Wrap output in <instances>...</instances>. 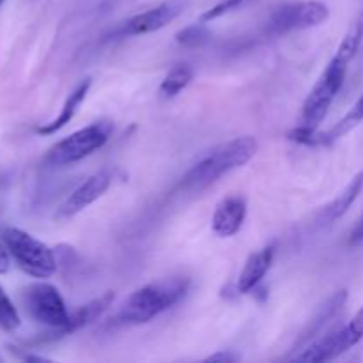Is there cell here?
Segmentation results:
<instances>
[{"label":"cell","instance_id":"6da1fadb","mask_svg":"<svg viewBox=\"0 0 363 363\" xmlns=\"http://www.w3.org/2000/svg\"><path fill=\"white\" fill-rule=\"evenodd\" d=\"M362 46L363 28L360 21V23H358L353 30H350V34L342 39L337 53L333 55V59L330 60L326 69L323 71L321 78H319L318 84L314 85L311 94L305 99L303 108H301V124L312 128H318L319 124H321V121L326 117L332 103L335 101L337 94H339L340 89H342L344 80H346L347 66H350V62L354 59V55H357L358 50H360Z\"/></svg>","mask_w":363,"mask_h":363},{"label":"cell","instance_id":"7a4b0ae2","mask_svg":"<svg viewBox=\"0 0 363 363\" xmlns=\"http://www.w3.org/2000/svg\"><path fill=\"white\" fill-rule=\"evenodd\" d=\"M259 149V142L254 137H240L218 145L209 151L197 165L191 167L181 181L186 191H199L218 181L223 174L240 169L250 162Z\"/></svg>","mask_w":363,"mask_h":363},{"label":"cell","instance_id":"3957f363","mask_svg":"<svg viewBox=\"0 0 363 363\" xmlns=\"http://www.w3.org/2000/svg\"><path fill=\"white\" fill-rule=\"evenodd\" d=\"M188 289H190V279L186 277H172V279L147 284L128 298L124 307L117 314V321L124 325H144L152 321L179 303L186 296Z\"/></svg>","mask_w":363,"mask_h":363},{"label":"cell","instance_id":"277c9868","mask_svg":"<svg viewBox=\"0 0 363 363\" xmlns=\"http://www.w3.org/2000/svg\"><path fill=\"white\" fill-rule=\"evenodd\" d=\"M2 241L16 264L27 275L34 277V279H50L59 269V262H57L52 248L25 230L7 227L2 230Z\"/></svg>","mask_w":363,"mask_h":363},{"label":"cell","instance_id":"5b68a950","mask_svg":"<svg viewBox=\"0 0 363 363\" xmlns=\"http://www.w3.org/2000/svg\"><path fill=\"white\" fill-rule=\"evenodd\" d=\"M21 300H23V307L27 314L35 323L48 326L52 330L50 333H46L48 337L45 340H57V337L62 332L64 326L67 325L71 315L67 312L59 289L46 282L28 284L21 291Z\"/></svg>","mask_w":363,"mask_h":363},{"label":"cell","instance_id":"8992f818","mask_svg":"<svg viewBox=\"0 0 363 363\" xmlns=\"http://www.w3.org/2000/svg\"><path fill=\"white\" fill-rule=\"evenodd\" d=\"M110 123H94L57 142L45 156L46 165L64 167L87 158L108 142Z\"/></svg>","mask_w":363,"mask_h":363},{"label":"cell","instance_id":"52a82bcc","mask_svg":"<svg viewBox=\"0 0 363 363\" xmlns=\"http://www.w3.org/2000/svg\"><path fill=\"white\" fill-rule=\"evenodd\" d=\"M330 18V9L325 2L319 0H301L280 6L269 16L266 32L272 35L287 34L293 30L318 27Z\"/></svg>","mask_w":363,"mask_h":363},{"label":"cell","instance_id":"ba28073f","mask_svg":"<svg viewBox=\"0 0 363 363\" xmlns=\"http://www.w3.org/2000/svg\"><path fill=\"white\" fill-rule=\"evenodd\" d=\"M184 9L183 0H169V2H163L160 6L152 7V9L144 11V13H138L135 16H131L130 20H126L123 23V27L119 28L121 35H144L151 34V32L160 30V28L167 27L169 23H172Z\"/></svg>","mask_w":363,"mask_h":363},{"label":"cell","instance_id":"9c48e42d","mask_svg":"<svg viewBox=\"0 0 363 363\" xmlns=\"http://www.w3.org/2000/svg\"><path fill=\"white\" fill-rule=\"evenodd\" d=\"M110 184H112V174L108 170H99V172L92 174L80 186L74 188L69 197L59 206V209H57V218H71V216L82 213L92 202L103 197V194L108 190Z\"/></svg>","mask_w":363,"mask_h":363},{"label":"cell","instance_id":"30bf717a","mask_svg":"<svg viewBox=\"0 0 363 363\" xmlns=\"http://www.w3.org/2000/svg\"><path fill=\"white\" fill-rule=\"evenodd\" d=\"M358 340L354 339L353 333L347 330V326L335 330V332L328 333L323 339L315 340L311 346H305V350H300L301 353L293 354L289 360L293 362H311V363H319V362H328L333 358L340 357L346 351H350L351 347L357 346Z\"/></svg>","mask_w":363,"mask_h":363},{"label":"cell","instance_id":"8fae6325","mask_svg":"<svg viewBox=\"0 0 363 363\" xmlns=\"http://www.w3.org/2000/svg\"><path fill=\"white\" fill-rule=\"evenodd\" d=\"M247 199L243 195H229L222 199L213 213V233L220 238H230L243 227L247 218Z\"/></svg>","mask_w":363,"mask_h":363},{"label":"cell","instance_id":"7c38bea8","mask_svg":"<svg viewBox=\"0 0 363 363\" xmlns=\"http://www.w3.org/2000/svg\"><path fill=\"white\" fill-rule=\"evenodd\" d=\"M273 257H275V247L273 245L252 254L245 262L240 277H238L236 293L248 294L250 291H254L261 284V280L264 279L268 269L272 268Z\"/></svg>","mask_w":363,"mask_h":363},{"label":"cell","instance_id":"4fadbf2b","mask_svg":"<svg viewBox=\"0 0 363 363\" xmlns=\"http://www.w3.org/2000/svg\"><path fill=\"white\" fill-rule=\"evenodd\" d=\"M113 298H116V294L110 293L108 291V293H105L103 296L89 301V303H85L84 307H80L78 311H74L73 314L69 315V321H67V325L64 326V330L59 333V337H57V339L71 335V333H74L77 330H80V328H84V326L91 325V323L98 321V319L101 318L106 311H108V307L112 305Z\"/></svg>","mask_w":363,"mask_h":363},{"label":"cell","instance_id":"5bb4252c","mask_svg":"<svg viewBox=\"0 0 363 363\" xmlns=\"http://www.w3.org/2000/svg\"><path fill=\"white\" fill-rule=\"evenodd\" d=\"M91 84L92 82L89 80V78L85 82H82V84L78 85V87L74 89L69 96H67V99L64 101L62 108H60L59 116H57L52 123H46V124H43V126L35 128V133L53 135V133H57V131L62 130L67 123H71V119L74 117L77 110L80 108V105L84 103V99L87 98V92H89V89H91Z\"/></svg>","mask_w":363,"mask_h":363},{"label":"cell","instance_id":"9a60e30c","mask_svg":"<svg viewBox=\"0 0 363 363\" xmlns=\"http://www.w3.org/2000/svg\"><path fill=\"white\" fill-rule=\"evenodd\" d=\"M347 300V291H337L335 294H333L332 298H330L328 301H326L325 305L321 307V311L318 312V315L314 318V321H311V325L307 326V330H305L303 333H301L300 340H298L296 344H294V350L296 351L298 347L301 346H307L308 340H312L315 337V333H319L323 330V326L326 325L328 321H332L333 318H335L337 312L340 311V308L344 307V303H346Z\"/></svg>","mask_w":363,"mask_h":363},{"label":"cell","instance_id":"2e32d148","mask_svg":"<svg viewBox=\"0 0 363 363\" xmlns=\"http://www.w3.org/2000/svg\"><path fill=\"white\" fill-rule=\"evenodd\" d=\"M363 191V170L358 172L353 179L350 181L346 188H344L342 194L335 199L333 202H330L328 206L323 211V222L325 223H333L339 218H342L347 211H350L351 206L354 204L360 194Z\"/></svg>","mask_w":363,"mask_h":363},{"label":"cell","instance_id":"e0dca14e","mask_svg":"<svg viewBox=\"0 0 363 363\" xmlns=\"http://www.w3.org/2000/svg\"><path fill=\"white\" fill-rule=\"evenodd\" d=\"M362 121H363V94L357 99V103L347 110V113L342 117V119L337 121L328 131H323V145H332L333 142H337L339 138H342L344 135L350 133L351 130H354Z\"/></svg>","mask_w":363,"mask_h":363},{"label":"cell","instance_id":"ac0fdd59","mask_svg":"<svg viewBox=\"0 0 363 363\" xmlns=\"http://www.w3.org/2000/svg\"><path fill=\"white\" fill-rule=\"evenodd\" d=\"M191 80H194V71L190 66L181 64V66L172 67L160 85V94L167 99L176 98L181 91H184L191 84Z\"/></svg>","mask_w":363,"mask_h":363},{"label":"cell","instance_id":"d6986e66","mask_svg":"<svg viewBox=\"0 0 363 363\" xmlns=\"http://www.w3.org/2000/svg\"><path fill=\"white\" fill-rule=\"evenodd\" d=\"M209 39H211V30L206 27L204 21L188 25V27H184L183 30H179L176 34V41L181 46H186V48H201Z\"/></svg>","mask_w":363,"mask_h":363},{"label":"cell","instance_id":"ffe728a7","mask_svg":"<svg viewBox=\"0 0 363 363\" xmlns=\"http://www.w3.org/2000/svg\"><path fill=\"white\" fill-rule=\"evenodd\" d=\"M20 325L21 321L16 307L6 294V291L0 287V328H4L6 332H14Z\"/></svg>","mask_w":363,"mask_h":363},{"label":"cell","instance_id":"44dd1931","mask_svg":"<svg viewBox=\"0 0 363 363\" xmlns=\"http://www.w3.org/2000/svg\"><path fill=\"white\" fill-rule=\"evenodd\" d=\"M287 138L296 144L308 145V147H315V145H323V131H318V128L305 126V124H300L294 130L287 131Z\"/></svg>","mask_w":363,"mask_h":363},{"label":"cell","instance_id":"7402d4cb","mask_svg":"<svg viewBox=\"0 0 363 363\" xmlns=\"http://www.w3.org/2000/svg\"><path fill=\"white\" fill-rule=\"evenodd\" d=\"M247 2L248 0H222V2H218L216 6H213L211 9L206 11V13L201 16V21L208 23V21L216 20V18H220V16H223V14L230 13V11L238 9V7H241L243 4H247Z\"/></svg>","mask_w":363,"mask_h":363},{"label":"cell","instance_id":"603a6c76","mask_svg":"<svg viewBox=\"0 0 363 363\" xmlns=\"http://www.w3.org/2000/svg\"><path fill=\"white\" fill-rule=\"evenodd\" d=\"M346 326H347V330H350V332L353 333L354 339H357L358 342H360V340L363 339V307L357 312V314H354V318L351 319V321L347 323Z\"/></svg>","mask_w":363,"mask_h":363},{"label":"cell","instance_id":"cb8c5ba5","mask_svg":"<svg viewBox=\"0 0 363 363\" xmlns=\"http://www.w3.org/2000/svg\"><path fill=\"white\" fill-rule=\"evenodd\" d=\"M11 261H9V250H7L6 245L0 243V275L9 272Z\"/></svg>","mask_w":363,"mask_h":363},{"label":"cell","instance_id":"d4e9b609","mask_svg":"<svg viewBox=\"0 0 363 363\" xmlns=\"http://www.w3.org/2000/svg\"><path fill=\"white\" fill-rule=\"evenodd\" d=\"M363 241V216L358 220V223L354 225V229L351 230V236H350V245H358Z\"/></svg>","mask_w":363,"mask_h":363},{"label":"cell","instance_id":"484cf974","mask_svg":"<svg viewBox=\"0 0 363 363\" xmlns=\"http://www.w3.org/2000/svg\"><path fill=\"white\" fill-rule=\"evenodd\" d=\"M240 360V357L234 353H216V354H211V357L206 358V362H238Z\"/></svg>","mask_w":363,"mask_h":363},{"label":"cell","instance_id":"4316f807","mask_svg":"<svg viewBox=\"0 0 363 363\" xmlns=\"http://www.w3.org/2000/svg\"><path fill=\"white\" fill-rule=\"evenodd\" d=\"M4 2V0H0V4H2Z\"/></svg>","mask_w":363,"mask_h":363},{"label":"cell","instance_id":"83f0119b","mask_svg":"<svg viewBox=\"0 0 363 363\" xmlns=\"http://www.w3.org/2000/svg\"><path fill=\"white\" fill-rule=\"evenodd\" d=\"M362 28H363V21H362Z\"/></svg>","mask_w":363,"mask_h":363}]
</instances>
